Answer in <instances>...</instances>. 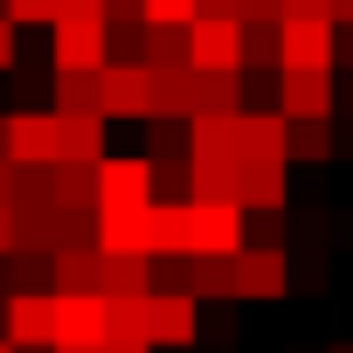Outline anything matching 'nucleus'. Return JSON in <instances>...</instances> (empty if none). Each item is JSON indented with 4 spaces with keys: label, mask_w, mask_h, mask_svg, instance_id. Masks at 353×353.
Returning <instances> with one entry per match:
<instances>
[{
    "label": "nucleus",
    "mask_w": 353,
    "mask_h": 353,
    "mask_svg": "<svg viewBox=\"0 0 353 353\" xmlns=\"http://www.w3.org/2000/svg\"><path fill=\"white\" fill-rule=\"evenodd\" d=\"M104 353H152V346H104Z\"/></svg>",
    "instance_id": "nucleus-43"
},
{
    "label": "nucleus",
    "mask_w": 353,
    "mask_h": 353,
    "mask_svg": "<svg viewBox=\"0 0 353 353\" xmlns=\"http://www.w3.org/2000/svg\"><path fill=\"white\" fill-rule=\"evenodd\" d=\"M56 353H104V346H56Z\"/></svg>",
    "instance_id": "nucleus-42"
},
{
    "label": "nucleus",
    "mask_w": 353,
    "mask_h": 353,
    "mask_svg": "<svg viewBox=\"0 0 353 353\" xmlns=\"http://www.w3.org/2000/svg\"><path fill=\"white\" fill-rule=\"evenodd\" d=\"M97 256H104V250H97ZM97 291H104V298H152V256H104Z\"/></svg>",
    "instance_id": "nucleus-17"
},
{
    "label": "nucleus",
    "mask_w": 353,
    "mask_h": 353,
    "mask_svg": "<svg viewBox=\"0 0 353 353\" xmlns=\"http://www.w3.org/2000/svg\"><path fill=\"white\" fill-rule=\"evenodd\" d=\"M181 250L188 256H236L243 250V208L236 201H188L181 208Z\"/></svg>",
    "instance_id": "nucleus-1"
},
{
    "label": "nucleus",
    "mask_w": 353,
    "mask_h": 353,
    "mask_svg": "<svg viewBox=\"0 0 353 353\" xmlns=\"http://www.w3.org/2000/svg\"><path fill=\"white\" fill-rule=\"evenodd\" d=\"M194 70H152V118H194Z\"/></svg>",
    "instance_id": "nucleus-19"
},
{
    "label": "nucleus",
    "mask_w": 353,
    "mask_h": 353,
    "mask_svg": "<svg viewBox=\"0 0 353 353\" xmlns=\"http://www.w3.org/2000/svg\"><path fill=\"white\" fill-rule=\"evenodd\" d=\"M56 346H104V291H56Z\"/></svg>",
    "instance_id": "nucleus-7"
},
{
    "label": "nucleus",
    "mask_w": 353,
    "mask_h": 353,
    "mask_svg": "<svg viewBox=\"0 0 353 353\" xmlns=\"http://www.w3.org/2000/svg\"><path fill=\"white\" fill-rule=\"evenodd\" d=\"M104 118H152V70L104 63Z\"/></svg>",
    "instance_id": "nucleus-9"
},
{
    "label": "nucleus",
    "mask_w": 353,
    "mask_h": 353,
    "mask_svg": "<svg viewBox=\"0 0 353 353\" xmlns=\"http://www.w3.org/2000/svg\"><path fill=\"white\" fill-rule=\"evenodd\" d=\"M8 159H14V166H56V159H63V125H56V111H8Z\"/></svg>",
    "instance_id": "nucleus-5"
},
{
    "label": "nucleus",
    "mask_w": 353,
    "mask_h": 353,
    "mask_svg": "<svg viewBox=\"0 0 353 353\" xmlns=\"http://www.w3.org/2000/svg\"><path fill=\"white\" fill-rule=\"evenodd\" d=\"M236 173L229 152H188V201H236Z\"/></svg>",
    "instance_id": "nucleus-14"
},
{
    "label": "nucleus",
    "mask_w": 353,
    "mask_h": 353,
    "mask_svg": "<svg viewBox=\"0 0 353 353\" xmlns=\"http://www.w3.org/2000/svg\"><path fill=\"white\" fill-rule=\"evenodd\" d=\"M145 70H194L188 63V28H145Z\"/></svg>",
    "instance_id": "nucleus-26"
},
{
    "label": "nucleus",
    "mask_w": 353,
    "mask_h": 353,
    "mask_svg": "<svg viewBox=\"0 0 353 353\" xmlns=\"http://www.w3.org/2000/svg\"><path fill=\"white\" fill-rule=\"evenodd\" d=\"M188 63H194L201 77H229V70H243V21L194 14V21H188Z\"/></svg>",
    "instance_id": "nucleus-3"
},
{
    "label": "nucleus",
    "mask_w": 353,
    "mask_h": 353,
    "mask_svg": "<svg viewBox=\"0 0 353 353\" xmlns=\"http://www.w3.org/2000/svg\"><path fill=\"white\" fill-rule=\"evenodd\" d=\"M14 250H21V215L0 208V256H14Z\"/></svg>",
    "instance_id": "nucleus-35"
},
{
    "label": "nucleus",
    "mask_w": 353,
    "mask_h": 353,
    "mask_svg": "<svg viewBox=\"0 0 353 353\" xmlns=\"http://www.w3.org/2000/svg\"><path fill=\"white\" fill-rule=\"evenodd\" d=\"M118 208H152V159L145 152L97 159V215H118Z\"/></svg>",
    "instance_id": "nucleus-2"
},
{
    "label": "nucleus",
    "mask_w": 353,
    "mask_h": 353,
    "mask_svg": "<svg viewBox=\"0 0 353 353\" xmlns=\"http://www.w3.org/2000/svg\"><path fill=\"white\" fill-rule=\"evenodd\" d=\"M104 21H145V0H104Z\"/></svg>",
    "instance_id": "nucleus-36"
},
{
    "label": "nucleus",
    "mask_w": 353,
    "mask_h": 353,
    "mask_svg": "<svg viewBox=\"0 0 353 353\" xmlns=\"http://www.w3.org/2000/svg\"><path fill=\"white\" fill-rule=\"evenodd\" d=\"M194 77H201V70H194ZM236 111H243V70L194 83V118H236Z\"/></svg>",
    "instance_id": "nucleus-21"
},
{
    "label": "nucleus",
    "mask_w": 353,
    "mask_h": 353,
    "mask_svg": "<svg viewBox=\"0 0 353 353\" xmlns=\"http://www.w3.org/2000/svg\"><path fill=\"white\" fill-rule=\"evenodd\" d=\"M56 8L63 0H8V21L14 28H56Z\"/></svg>",
    "instance_id": "nucleus-29"
},
{
    "label": "nucleus",
    "mask_w": 353,
    "mask_h": 353,
    "mask_svg": "<svg viewBox=\"0 0 353 353\" xmlns=\"http://www.w3.org/2000/svg\"><path fill=\"white\" fill-rule=\"evenodd\" d=\"M332 70H353V28H332Z\"/></svg>",
    "instance_id": "nucleus-37"
},
{
    "label": "nucleus",
    "mask_w": 353,
    "mask_h": 353,
    "mask_svg": "<svg viewBox=\"0 0 353 353\" xmlns=\"http://www.w3.org/2000/svg\"><path fill=\"white\" fill-rule=\"evenodd\" d=\"M236 21H284V0H236Z\"/></svg>",
    "instance_id": "nucleus-31"
},
{
    "label": "nucleus",
    "mask_w": 353,
    "mask_h": 353,
    "mask_svg": "<svg viewBox=\"0 0 353 353\" xmlns=\"http://www.w3.org/2000/svg\"><path fill=\"white\" fill-rule=\"evenodd\" d=\"M56 111L63 118H104V70H56Z\"/></svg>",
    "instance_id": "nucleus-15"
},
{
    "label": "nucleus",
    "mask_w": 353,
    "mask_h": 353,
    "mask_svg": "<svg viewBox=\"0 0 353 353\" xmlns=\"http://www.w3.org/2000/svg\"><path fill=\"white\" fill-rule=\"evenodd\" d=\"M104 63H145V21H104Z\"/></svg>",
    "instance_id": "nucleus-27"
},
{
    "label": "nucleus",
    "mask_w": 353,
    "mask_h": 353,
    "mask_svg": "<svg viewBox=\"0 0 353 353\" xmlns=\"http://www.w3.org/2000/svg\"><path fill=\"white\" fill-rule=\"evenodd\" d=\"M243 111H284V104H277V77L243 70Z\"/></svg>",
    "instance_id": "nucleus-30"
},
{
    "label": "nucleus",
    "mask_w": 353,
    "mask_h": 353,
    "mask_svg": "<svg viewBox=\"0 0 353 353\" xmlns=\"http://www.w3.org/2000/svg\"><path fill=\"white\" fill-rule=\"evenodd\" d=\"M49 70H104V21H56Z\"/></svg>",
    "instance_id": "nucleus-8"
},
{
    "label": "nucleus",
    "mask_w": 353,
    "mask_h": 353,
    "mask_svg": "<svg viewBox=\"0 0 353 353\" xmlns=\"http://www.w3.org/2000/svg\"><path fill=\"white\" fill-rule=\"evenodd\" d=\"M284 28V70H332V21H277Z\"/></svg>",
    "instance_id": "nucleus-13"
},
{
    "label": "nucleus",
    "mask_w": 353,
    "mask_h": 353,
    "mask_svg": "<svg viewBox=\"0 0 353 353\" xmlns=\"http://www.w3.org/2000/svg\"><path fill=\"white\" fill-rule=\"evenodd\" d=\"M243 70H256V77H277L284 70V28L277 21H250L243 28Z\"/></svg>",
    "instance_id": "nucleus-20"
},
{
    "label": "nucleus",
    "mask_w": 353,
    "mask_h": 353,
    "mask_svg": "<svg viewBox=\"0 0 353 353\" xmlns=\"http://www.w3.org/2000/svg\"><path fill=\"white\" fill-rule=\"evenodd\" d=\"M0 208H14V159H0Z\"/></svg>",
    "instance_id": "nucleus-38"
},
{
    "label": "nucleus",
    "mask_w": 353,
    "mask_h": 353,
    "mask_svg": "<svg viewBox=\"0 0 353 353\" xmlns=\"http://www.w3.org/2000/svg\"><path fill=\"white\" fill-rule=\"evenodd\" d=\"M0 159H8V118H0Z\"/></svg>",
    "instance_id": "nucleus-44"
},
{
    "label": "nucleus",
    "mask_w": 353,
    "mask_h": 353,
    "mask_svg": "<svg viewBox=\"0 0 353 353\" xmlns=\"http://www.w3.org/2000/svg\"><path fill=\"white\" fill-rule=\"evenodd\" d=\"M8 346L56 353V291H8Z\"/></svg>",
    "instance_id": "nucleus-4"
},
{
    "label": "nucleus",
    "mask_w": 353,
    "mask_h": 353,
    "mask_svg": "<svg viewBox=\"0 0 353 353\" xmlns=\"http://www.w3.org/2000/svg\"><path fill=\"white\" fill-rule=\"evenodd\" d=\"M0 353H14V346H8V339H0Z\"/></svg>",
    "instance_id": "nucleus-45"
},
{
    "label": "nucleus",
    "mask_w": 353,
    "mask_h": 353,
    "mask_svg": "<svg viewBox=\"0 0 353 353\" xmlns=\"http://www.w3.org/2000/svg\"><path fill=\"white\" fill-rule=\"evenodd\" d=\"M332 28H353V0H332Z\"/></svg>",
    "instance_id": "nucleus-40"
},
{
    "label": "nucleus",
    "mask_w": 353,
    "mask_h": 353,
    "mask_svg": "<svg viewBox=\"0 0 353 353\" xmlns=\"http://www.w3.org/2000/svg\"><path fill=\"white\" fill-rule=\"evenodd\" d=\"M56 21H104V0H63Z\"/></svg>",
    "instance_id": "nucleus-33"
},
{
    "label": "nucleus",
    "mask_w": 353,
    "mask_h": 353,
    "mask_svg": "<svg viewBox=\"0 0 353 353\" xmlns=\"http://www.w3.org/2000/svg\"><path fill=\"white\" fill-rule=\"evenodd\" d=\"M97 250H104V256H152V208L97 215Z\"/></svg>",
    "instance_id": "nucleus-12"
},
{
    "label": "nucleus",
    "mask_w": 353,
    "mask_h": 353,
    "mask_svg": "<svg viewBox=\"0 0 353 353\" xmlns=\"http://www.w3.org/2000/svg\"><path fill=\"white\" fill-rule=\"evenodd\" d=\"M325 353H353V339H332V346H325Z\"/></svg>",
    "instance_id": "nucleus-41"
},
{
    "label": "nucleus",
    "mask_w": 353,
    "mask_h": 353,
    "mask_svg": "<svg viewBox=\"0 0 353 353\" xmlns=\"http://www.w3.org/2000/svg\"><path fill=\"white\" fill-rule=\"evenodd\" d=\"M97 270H104L97 243H83V250H56V256H49V291H97Z\"/></svg>",
    "instance_id": "nucleus-18"
},
{
    "label": "nucleus",
    "mask_w": 353,
    "mask_h": 353,
    "mask_svg": "<svg viewBox=\"0 0 353 353\" xmlns=\"http://www.w3.org/2000/svg\"><path fill=\"white\" fill-rule=\"evenodd\" d=\"M188 298H236V256H188Z\"/></svg>",
    "instance_id": "nucleus-22"
},
{
    "label": "nucleus",
    "mask_w": 353,
    "mask_h": 353,
    "mask_svg": "<svg viewBox=\"0 0 353 353\" xmlns=\"http://www.w3.org/2000/svg\"><path fill=\"white\" fill-rule=\"evenodd\" d=\"M104 346H145V298H104Z\"/></svg>",
    "instance_id": "nucleus-24"
},
{
    "label": "nucleus",
    "mask_w": 353,
    "mask_h": 353,
    "mask_svg": "<svg viewBox=\"0 0 353 353\" xmlns=\"http://www.w3.org/2000/svg\"><path fill=\"white\" fill-rule=\"evenodd\" d=\"M201 14V0H145V28H188Z\"/></svg>",
    "instance_id": "nucleus-28"
},
{
    "label": "nucleus",
    "mask_w": 353,
    "mask_h": 353,
    "mask_svg": "<svg viewBox=\"0 0 353 353\" xmlns=\"http://www.w3.org/2000/svg\"><path fill=\"white\" fill-rule=\"evenodd\" d=\"M236 208H284V159H243Z\"/></svg>",
    "instance_id": "nucleus-16"
},
{
    "label": "nucleus",
    "mask_w": 353,
    "mask_h": 353,
    "mask_svg": "<svg viewBox=\"0 0 353 353\" xmlns=\"http://www.w3.org/2000/svg\"><path fill=\"white\" fill-rule=\"evenodd\" d=\"M284 21H332V0H284Z\"/></svg>",
    "instance_id": "nucleus-32"
},
{
    "label": "nucleus",
    "mask_w": 353,
    "mask_h": 353,
    "mask_svg": "<svg viewBox=\"0 0 353 353\" xmlns=\"http://www.w3.org/2000/svg\"><path fill=\"white\" fill-rule=\"evenodd\" d=\"M332 152V118H284V159H325Z\"/></svg>",
    "instance_id": "nucleus-25"
},
{
    "label": "nucleus",
    "mask_w": 353,
    "mask_h": 353,
    "mask_svg": "<svg viewBox=\"0 0 353 353\" xmlns=\"http://www.w3.org/2000/svg\"><path fill=\"white\" fill-rule=\"evenodd\" d=\"M201 14H215V21H236V0H201Z\"/></svg>",
    "instance_id": "nucleus-39"
},
{
    "label": "nucleus",
    "mask_w": 353,
    "mask_h": 353,
    "mask_svg": "<svg viewBox=\"0 0 353 353\" xmlns=\"http://www.w3.org/2000/svg\"><path fill=\"white\" fill-rule=\"evenodd\" d=\"M201 339V305L188 291H152L145 298V346H194Z\"/></svg>",
    "instance_id": "nucleus-6"
},
{
    "label": "nucleus",
    "mask_w": 353,
    "mask_h": 353,
    "mask_svg": "<svg viewBox=\"0 0 353 353\" xmlns=\"http://www.w3.org/2000/svg\"><path fill=\"white\" fill-rule=\"evenodd\" d=\"M284 291H291L284 250H236V298H284Z\"/></svg>",
    "instance_id": "nucleus-11"
},
{
    "label": "nucleus",
    "mask_w": 353,
    "mask_h": 353,
    "mask_svg": "<svg viewBox=\"0 0 353 353\" xmlns=\"http://www.w3.org/2000/svg\"><path fill=\"white\" fill-rule=\"evenodd\" d=\"M14 35H21V28L0 14V70H14V63H21V42H14Z\"/></svg>",
    "instance_id": "nucleus-34"
},
{
    "label": "nucleus",
    "mask_w": 353,
    "mask_h": 353,
    "mask_svg": "<svg viewBox=\"0 0 353 353\" xmlns=\"http://www.w3.org/2000/svg\"><path fill=\"white\" fill-rule=\"evenodd\" d=\"M56 125H63V159L70 166H97L104 159V118H63L56 111Z\"/></svg>",
    "instance_id": "nucleus-23"
},
{
    "label": "nucleus",
    "mask_w": 353,
    "mask_h": 353,
    "mask_svg": "<svg viewBox=\"0 0 353 353\" xmlns=\"http://www.w3.org/2000/svg\"><path fill=\"white\" fill-rule=\"evenodd\" d=\"M284 118H332V70H277Z\"/></svg>",
    "instance_id": "nucleus-10"
}]
</instances>
